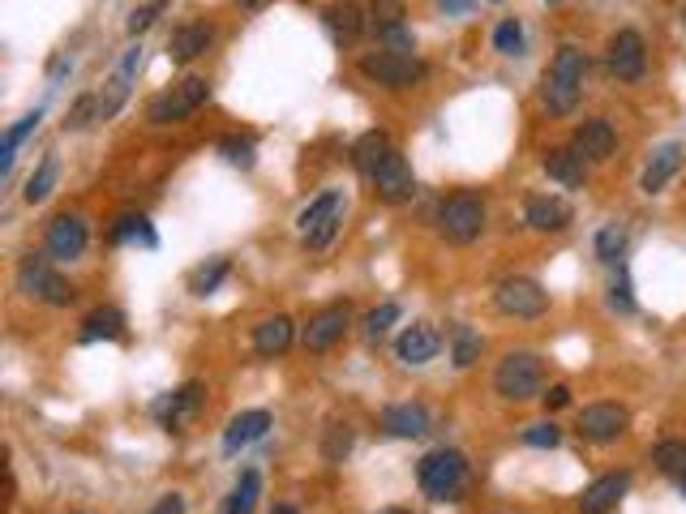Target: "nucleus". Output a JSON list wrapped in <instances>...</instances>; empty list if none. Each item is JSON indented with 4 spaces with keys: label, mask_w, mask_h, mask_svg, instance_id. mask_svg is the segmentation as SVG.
Segmentation results:
<instances>
[{
    "label": "nucleus",
    "mask_w": 686,
    "mask_h": 514,
    "mask_svg": "<svg viewBox=\"0 0 686 514\" xmlns=\"http://www.w3.org/2000/svg\"><path fill=\"white\" fill-rule=\"evenodd\" d=\"M549 4H558V0H549Z\"/></svg>",
    "instance_id": "obj_56"
},
{
    "label": "nucleus",
    "mask_w": 686,
    "mask_h": 514,
    "mask_svg": "<svg viewBox=\"0 0 686 514\" xmlns=\"http://www.w3.org/2000/svg\"><path fill=\"white\" fill-rule=\"evenodd\" d=\"M570 223V206L563 198H532L527 201V228L532 232H563Z\"/></svg>",
    "instance_id": "obj_26"
},
{
    "label": "nucleus",
    "mask_w": 686,
    "mask_h": 514,
    "mask_svg": "<svg viewBox=\"0 0 686 514\" xmlns=\"http://www.w3.org/2000/svg\"><path fill=\"white\" fill-rule=\"evenodd\" d=\"M206 47H210V26L206 22H185V26H176L172 31V40H167V56L176 61V65H189V61H198Z\"/></svg>",
    "instance_id": "obj_23"
},
{
    "label": "nucleus",
    "mask_w": 686,
    "mask_h": 514,
    "mask_svg": "<svg viewBox=\"0 0 686 514\" xmlns=\"http://www.w3.org/2000/svg\"><path fill=\"white\" fill-rule=\"evenodd\" d=\"M609 305H613L618 314H635V296H631V283H627V275L609 287Z\"/></svg>",
    "instance_id": "obj_47"
},
{
    "label": "nucleus",
    "mask_w": 686,
    "mask_h": 514,
    "mask_svg": "<svg viewBox=\"0 0 686 514\" xmlns=\"http://www.w3.org/2000/svg\"><path fill=\"white\" fill-rule=\"evenodd\" d=\"M438 4H443L446 13H468V4H472V0H438Z\"/></svg>",
    "instance_id": "obj_50"
},
{
    "label": "nucleus",
    "mask_w": 686,
    "mask_h": 514,
    "mask_svg": "<svg viewBox=\"0 0 686 514\" xmlns=\"http://www.w3.org/2000/svg\"><path fill=\"white\" fill-rule=\"evenodd\" d=\"M566 403H570V386H549L545 407H554V412H558V407H566Z\"/></svg>",
    "instance_id": "obj_49"
},
{
    "label": "nucleus",
    "mask_w": 686,
    "mask_h": 514,
    "mask_svg": "<svg viewBox=\"0 0 686 514\" xmlns=\"http://www.w3.org/2000/svg\"><path fill=\"white\" fill-rule=\"evenodd\" d=\"M541 382H545V364H541L536 352H511V357L498 364V373H493L498 395L511 398V403L536 398L541 395Z\"/></svg>",
    "instance_id": "obj_3"
},
{
    "label": "nucleus",
    "mask_w": 686,
    "mask_h": 514,
    "mask_svg": "<svg viewBox=\"0 0 686 514\" xmlns=\"http://www.w3.org/2000/svg\"><path fill=\"white\" fill-rule=\"evenodd\" d=\"M609 69L618 81H640L647 69V47L640 31H618L609 40Z\"/></svg>",
    "instance_id": "obj_14"
},
{
    "label": "nucleus",
    "mask_w": 686,
    "mask_h": 514,
    "mask_svg": "<svg viewBox=\"0 0 686 514\" xmlns=\"http://www.w3.org/2000/svg\"><path fill=\"white\" fill-rule=\"evenodd\" d=\"M493 305L507 317H541L549 309V292L536 278H502L493 292Z\"/></svg>",
    "instance_id": "obj_9"
},
{
    "label": "nucleus",
    "mask_w": 686,
    "mask_h": 514,
    "mask_svg": "<svg viewBox=\"0 0 686 514\" xmlns=\"http://www.w3.org/2000/svg\"><path fill=\"white\" fill-rule=\"evenodd\" d=\"M584 78H588V56L575 43H563L554 65H549V74H545V86H541V99H545L549 117H566L579 103Z\"/></svg>",
    "instance_id": "obj_1"
},
{
    "label": "nucleus",
    "mask_w": 686,
    "mask_h": 514,
    "mask_svg": "<svg viewBox=\"0 0 686 514\" xmlns=\"http://www.w3.org/2000/svg\"><path fill=\"white\" fill-rule=\"evenodd\" d=\"M678 167H683V142H665V146H656L652 158H647L644 176H640V189H644L647 198L661 194V189L678 176Z\"/></svg>",
    "instance_id": "obj_19"
},
{
    "label": "nucleus",
    "mask_w": 686,
    "mask_h": 514,
    "mask_svg": "<svg viewBox=\"0 0 686 514\" xmlns=\"http://www.w3.org/2000/svg\"><path fill=\"white\" fill-rule=\"evenodd\" d=\"M224 278H228V258H210V266H198V271L189 275V292H194V296H210Z\"/></svg>",
    "instance_id": "obj_35"
},
{
    "label": "nucleus",
    "mask_w": 686,
    "mask_h": 514,
    "mask_svg": "<svg viewBox=\"0 0 686 514\" xmlns=\"http://www.w3.org/2000/svg\"><path fill=\"white\" fill-rule=\"evenodd\" d=\"M56 176H61V163H56V155H43V163L31 172V181H26V189H22V198L31 201V206H40V201L56 189Z\"/></svg>",
    "instance_id": "obj_33"
},
{
    "label": "nucleus",
    "mask_w": 686,
    "mask_h": 514,
    "mask_svg": "<svg viewBox=\"0 0 686 514\" xmlns=\"http://www.w3.org/2000/svg\"><path fill=\"white\" fill-rule=\"evenodd\" d=\"M373 181V194L386 201V206H404L412 201L416 194V176H412V163H407L400 151H391V155L378 163V172L369 176Z\"/></svg>",
    "instance_id": "obj_10"
},
{
    "label": "nucleus",
    "mask_w": 686,
    "mask_h": 514,
    "mask_svg": "<svg viewBox=\"0 0 686 514\" xmlns=\"http://www.w3.org/2000/svg\"><path fill=\"white\" fill-rule=\"evenodd\" d=\"M378 514H412V511H404V506H391V511H378Z\"/></svg>",
    "instance_id": "obj_51"
},
{
    "label": "nucleus",
    "mask_w": 686,
    "mask_h": 514,
    "mask_svg": "<svg viewBox=\"0 0 686 514\" xmlns=\"http://www.w3.org/2000/svg\"><path fill=\"white\" fill-rule=\"evenodd\" d=\"M241 4H258V0H241Z\"/></svg>",
    "instance_id": "obj_53"
},
{
    "label": "nucleus",
    "mask_w": 686,
    "mask_h": 514,
    "mask_svg": "<svg viewBox=\"0 0 686 514\" xmlns=\"http://www.w3.org/2000/svg\"><path fill=\"white\" fill-rule=\"evenodd\" d=\"M18 287L26 292V296H40L47 305H69L78 292L69 287V278H61L52 271V262L43 258V253H31V258H22V266H18Z\"/></svg>",
    "instance_id": "obj_6"
},
{
    "label": "nucleus",
    "mask_w": 686,
    "mask_h": 514,
    "mask_svg": "<svg viewBox=\"0 0 686 514\" xmlns=\"http://www.w3.org/2000/svg\"><path fill=\"white\" fill-rule=\"evenodd\" d=\"M40 120H43V108H35V112H26V117L18 120L9 133H4V142H0V172H9L13 167V155H18V146L40 129Z\"/></svg>",
    "instance_id": "obj_32"
},
{
    "label": "nucleus",
    "mask_w": 686,
    "mask_h": 514,
    "mask_svg": "<svg viewBox=\"0 0 686 514\" xmlns=\"http://www.w3.org/2000/svg\"><path fill=\"white\" fill-rule=\"evenodd\" d=\"M206 403V386L203 382H185L181 391H172V395H163L151 412H155V420H160L163 429H185L198 412H203Z\"/></svg>",
    "instance_id": "obj_12"
},
{
    "label": "nucleus",
    "mask_w": 686,
    "mask_h": 514,
    "mask_svg": "<svg viewBox=\"0 0 686 514\" xmlns=\"http://www.w3.org/2000/svg\"><path fill=\"white\" fill-rule=\"evenodd\" d=\"M438 348H443V339H438V330L429 321L407 326L404 335H400V343H395V352H400L404 364H429V360L438 357Z\"/></svg>",
    "instance_id": "obj_20"
},
{
    "label": "nucleus",
    "mask_w": 686,
    "mask_h": 514,
    "mask_svg": "<svg viewBox=\"0 0 686 514\" xmlns=\"http://www.w3.org/2000/svg\"><path fill=\"white\" fill-rule=\"evenodd\" d=\"M652 459H656V468H661L665 475L686 480V441H661Z\"/></svg>",
    "instance_id": "obj_36"
},
{
    "label": "nucleus",
    "mask_w": 686,
    "mask_h": 514,
    "mask_svg": "<svg viewBox=\"0 0 686 514\" xmlns=\"http://www.w3.org/2000/svg\"><path fill=\"white\" fill-rule=\"evenodd\" d=\"M438 228L450 244H472L484 232V201L477 194H455L438 215Z\"/></svg>",
    "instance_id": "obj_7"
},
{
    "label": "nucleus",
    "mask_w": 686,
    "mask_h": 514,
    "mask_svg": "<svg viewBox=\"0 0 686 514\" xmlns=\"http://www.w3.org/2000/svg\"><path fill=\"white\" fill-rule=\"evenodd\" d=\"M627 489H631V472H609L601 480H592L584 489V497H579V514H609L622 502Z\"/></svg>",
    "instance_id": "obj_18"
},
{
    "label": "nucleus",
    "mask_w": 686,
    "mask_h": 514,
    "mask_svg": "<svg viewBox=\"0 0 686 514\" xmlns=\"http://www.w3.org/2000/svg\"><path fill=\"white\" fill-rule=\"evenodd\" d=\"M493 47H498L502 56H520V52H524V26H520L515 18H507V22L493 31Z\"/></svg>",
    "instance_id": "obj_41"
},
{
    "label": "nucleus",
    "mask_w": 686,
    "mask_h": 514,
    "mask_svg": "<svg viewBox=\"0 0 686 514\" xmlns=\"http://www.w3.org/2000/svg\"><path fill=\"white\" fill-rule=\"evenodd\" d=\"M683 493H686V480H683Z\"/></svg>",
    "instance_id": "obj_54"
},
{
    "label": "nucleus",
    "mask_w": 686,
    "mask_h": 514,
    "mask_svg": "<svg viewBox=\"0 0 686 514\" xmlns=\"http://www.w3.org/2000/svg\"><path fill=\"white\" fill-rule=\"evenodd\" d=\"M112 240H117V244H146V249L160 244V237H155V228H151L146 215H121V219L112 223Z\"/></svg>",
    "instance_id": "obj_31"
},
{
    "label": "nucleus",
    "mask_w": 686,
    "mask_h": 514,
    "mask_svg": "<svg viewBox=\"0 0 686 514\" xmlns=\"http://www.w3.org/2000/svg\"><path fill=\"white\" fill-rule=\"evenodd\" d=\"M391 151H395V146H391V138H386L382 129H369L361 142L352 146V158H357V167H361L364 176H373V172H378V163L391 155Z\"/></svg>",
    "instance_id": "obj_29"
},
{
    "label": "nucleus",
    "mask_w": 686,
    "mask_h": 514,
    "mask_svg": "<svg viewBox=\"0 0 686 514\" xmlns=\"http://www.w3.org/2000/svg\"><path fill=\"white\" fill-rule=\"evenodd\" d=\"M339 219H344V194L339 189H326V194H318V198L301 210L296 228H301V237H305L309 249H326L335 240V232H339Z\"/></svg>",
    "instance_id": "obj_5"
},
{
    "label": "nucleus",
    "mask_w": 686,
    "mask_h": 514,
    "mask_svg": "<svg viewBox=\"0 0 686 514\" xmlns=\"http://www.w3.org/2000/svg\"><path fill=\"white\" fill-rule=\"evenodd\" d=\"M558 441H563V429L549 425V420H545V425H527L524 429V446H536V450H554Z\"/></svg>",
    "instance_id": "obj_43"
},
{
    "label": "nucleus",
    "mask_w": 686,
    "mask_h": 514,
    "mask_svg": "<svg viewBox=\"0 0 686 514\" xmlns=\"http://www.w3.org/2000/svg\"><path fill=\"white\" fill-rule=\"evenodd\" d=\"M326 26H330L335 43H357V40H361V31H364L361 4H352V0H339V4H330V9H326Z\"/></svg>",
    "instance_id": "obj_27"
},
{
    "label": "nucleus",
    "mask_w": 686,
    "mask_h": 514,
    "mask_svg": "<svg viewBox=\"0 0 686 514\" xmlns=\"http://www.w3.org/2000/svg\"><path fill=\"white\" fill-rule=\"evenodd\" d=\"M348 450H352V429H348V425H330L323 441V459L326 463H344Z\"/></svg>",
    "instance_id": "obj_40"
},
{
    "label": "nucleus",
    "mask_w": 686,
    "mask_h": 514,
    "mask_svg": "<svg viewBox=\"0 0 686 514\" xmlns=\"http://www.w3.org/2000/svg\"><path fill=\"white\" fill-rule=\"evenodd\" d=\"M219 155L228 158L232 167H241V172H249V167L258 163V151H253V138H224V142H219Z\"/></svg>",
    "instance_id": "obj_38"
},
{
    "label": "nucleus",
    "mask_w": 686,
    "mask_h": 514,
    "mask_svg": "<svg viewBox=\"0 0 686 514\" xmlns=\"http://www.w3.org/2000/svg\"><path fill=\"white\" fill-rule=\"evenodd\" d=\"M151 514H185V497L181 493H163L160 502L151 506Z\"/></svg>",
    "instance_id": "obj_48"
},
{
    "label": "nucleus",
    "mask_w": 686,
    "mask_h": 514,
    "mask_svg": "<svg viewBox=\"0 0 686 514\" xmlns=\"http://www.w3.org/2000/svg\"><path fill=\"white\" fill-rule=\"evenodd\" d=\"M361 74L378 86H391V90H404V86H416L425 78V65L416 56H400V52H369L361 56Z\"/></svg>",
    "instance_id": "obj_8"
},
{
    "label": "nucleus",
    "mask_w": 686,
    "mask_h": 514,
    "mask_svg": "<svg viewBox=\"0 0 686 514\" xmlns=\"http://www.w3.org/2000/svg\"><path fill=\"white\" fill-rule=\"evenodd\" d=\"M271 514H296V511H292V506H275Z\"/></svg>",
    "instance_id": "obj_52"
},
{
    "label": "nucleus",
    "mask_w": 686,
    "mask_h": 514,
    "mask_svg": "<svg viewBox=\"0 0 686 514\" xmlns=\"http://www.w3.org/2000/svg\"><path fill=\"white\" fill-rule=\"evenodd\" d=\"M570 151L584 158V163H606L613 151H618V133L609 120H584L570 138Z\"/></svg>",
    "instance_id": "obj_16"
},
{
    "label": "nucleus",
    "mask_w": 686,
    "mask_h": 514,
    "mask_svg": "<svg viewBox=\"0 0 686 514\" xmlns=\"http://www.w3.org/2000/svg\"><path fill=\"white\" fill-rule=\"evenodd\" d=\"M627 425H631V416L618 403H592V407L579 412V437L584 441H597V446L618 441V437L627 434Z\"/></svg>",
    "instance_id": "obj_11"
},
{
    "label": "nucleus",
    "mask_w": 686,
    "mask_h": 514,
    "mask_svg": "<svg viewBox=\"0 0 686 514\" xmlns=\"http://www.w3.org/2000/svg\"><path fill=\"white\" fill-rule=\"evenodd\" d=\"M142 69V47H124L121 65L112 69V78L104 81V95H99V120H112L124 108L129 90H133V78Z\"/></svg>",
    "instance_id": "obj_13"
},
{
    "label": "nucleus",
    "mask_w": 686,
    "mask_h": 514,
    "mask_svg": "<svg viewBox=\"0 0 686 514\" xmlns=\"http://www.w3.org/2000/svg\"><path fill=\"white\" fill-rule=\"evenodd\" d=\"M683 26H686V13H683Z\"/></svg>",
    "instance_id": "obj_55"
},
{
    "label": "nucleus",
    "mask_w": 686,
    "mask_h": 514,
    "mask_svg": "<svg viewBox=\"0 0 686 514\" xmlns=\"http://www.w3.org/2000/svg\"><path fill=\"white\" fill-rule=\"evenodd\" d=\"M258 497H262V472H258V468H244L219 514H253L258 511Z\"/></svg>",
    "instance_id": "obj_28"
},
{
    "label": "nucleus",
    "mask_w": 686,
    "mask_h": 514,
    "mask_svg": "<svg viewBox=\"0 0 686 514\" xmlns=\"http://www.w3.org/2000/svg\"><path fill=\"white\" fill-rule=\"evenodd\" d=\"M545 172H549V181H558L566 189H584V181H588V163L575 155L570 146L549 151V155H545Z\"/></svg>",
    "instance_id": "obj_25"
},
{
    "label": "nucleus",
    "mask_w": 686,
    "mask_h": 514,
    "mask_svg": "<svg viewBox=\"0 0 686 514\" xmlns=\"http://www.w3.org/2000/svg\"><path fill=\"white\" fill-rule=\"evenodd\" d=\"M90 120H99V95H81L78 103H74V112L65 120V129H86Z\"/></svg>",
    "instance_id": "obj_44"
},
{
    "label": "nucleus",
    "mask_w": 686,
    "mask_h": 514,
    "mask_svg": "<svg viewBox=\"0 0 686 514\" xmlns=\"http://www.w3.org/2000/svg\"><path fill=\"white\" fill-rule=\"evenodd\" d=\"M378 35H382V47H386V52H400V56H412V52H416V35H412L407 22L386 26V31H378Z\"/></svg>",
    "instance_id": "obj_42"
},
{
    "label": "nucleus",
    "mask_w": 686,
    "mask_h": 514,
    "mask_svg": "<svg viewBox=\"0 0 686 514\" xmlns=\"http://www.w3.org/2000/svg\"><path fill=\"white\" fill-rule=\"evenodd\" d=\"M622 249H627V228H622V223H606V228L597 232V258H601V262H618Z\"/></svg>",
    "instance_id": "obj_39"
},
{
    "label": "nucleus",
    "mask_w": 686,
    "mask_h": 514,
    "mask_svg": "<svg viewBox=\"0 0 686 514\" xmlns=\"http://www.w3.org/2000/svg\"><path fill=\"white\" fill-rule=\"evenodd\" d=\"M121 335H124L121 309H95V314L81 321V343H95V339H121Z\"/></svg>",
    "instance_id": "obj_30"
},
{
    "label": "nucleus",
    "mask_w": 686,
    "mask_h": 514,
    "mask_svg": "<svg viewBox=\"0 0 686 514\" xmlns=\"http://www.w3.org/2000/svg\"><path fill=\"white\" fill-rule=\"evenodd\" d=\"M421 489L434 497V502H455L459 497V489H464V480H468V459L459 455V450H429L425 459H421Z\"/></svg>",
    "instance_id": "obj_2"
},
{
    "label": "nucleus",
    "mask_w": 686,
    "mask_h": 514,
    "mask_svg": "<svg viewBox=\"0 0 686 514\" xmlns=\"http://www.w3.org/2000/svg\"><path fill=\"white\" fill-rule=\"evenodd\" d=\"M382 429L391 437H425L429 434V412L421 403H391L382 412Z\"/></svg>",
    "instance_id": "obj_22"
},
{
    "label": "nucleus",
    "mask_w": 686,
    "mask_h": 514,
    "mask_svg": "<svg viewBox=\"0 0 686 514\" xmlns=\"http://www.w3.org/2000/svg\"><path fill=\"white\" fill-rule=\"evenodd\" d=\"M450 357H455L459 369H472V364L481 360V335H477L472 326L459 321V326L450 330Z\"/></svg>",
    "instance_id": "obj_34"
},
{
    "label": "nucleus",
    "mask_w": 686,
    "mask_h": 514,
    "mask_svg": "<svg viewBox=\"0 0 686 514\" xmlns=\"http://www.w3.org/2000/svg\"><path fill=\"white\" fill-rule=\"evenodd\" d=\"M348 321H352V309H348V305H326L323 314H314L309 326H305V348H309V352H330V348L344 339Z\"/></svg>",
    "instance_id": "obj_15"
},
{
    "label": "nucleus",
    "mask_w": 686,
    "mask_h": 514,
    "mask_svg": "<svg viewBox=\"0 0 686 514\" xmlns=\"http://www.w3.org/2000/svg\"><path fill=\"white\" fill-rule=\"evenodd\" d=\"M292 348V317H266L253 326V352L258 357H283Z\"/></svg>",
    "instance_id": "obj_24"
},
{
    "label": "nucleus",
    "mask_w": 686,
    "mask_h": 514,
    "mask_svg": "<svg viewBox=\"0 0 686 514\" xmlns=\"http://www.w3.org/2000/svg\"><path fill=\"white\" fill-rule=\"evenodd\" d=\"M373 22H378V31L400 26L404 22V0H373Z\"/></svg>",
    "instance_id": "obj_45"
},
{
    "label": "nucleus",
    "mask_w": 686,
    "mask_h": 514,
    "mask_svg": "<svg viewBox=\"0 0 686 514\" xmlns=\"http://www.w3.org/2000/svg\"><path fill=\"white\" fill-rule=\"evenodd\" d=\"M266 429H271V412H262V407L241 412V416H232L228 429H224V450L237 455V450H244V446H253L258 437H266Z\"/></svg>",
    "instance_id": "obj_21"
},
{
    "label": "nucleus",
    "mask_w": 686,
    "mask_h": 514,
    "mask_svg": "<svg viewBox=\"0 0 686 514\" xmlns=\"http://www.w3.org/2000/svg\"><path fill=\"white\" fill-rule=\"evenodd\" d=\"M163 9H167V0H151V4H142L138 13H129V35H142L146 26H155V18H160Z\"/></svg>",
    "instance_id": "obj_46"
},
{
    "label": "nucleus",
    "mask_w": 686,
    "mask_h": 514,
    "mask_svg": "<svg viewBox=\"0 0 686 514\" xmlns=\"http://www.w3.org/2000/svg\"><path fill=\"white\" fill-rule=\"evenodd\" d=\"M81 249H86V223L78 215H56L47 223V253L56 262H74V258H81Z\"/></svg>",
    "instance_id": "obj_17"
},
{
    "label": "nucleus",
    "mask_w": 686,
    "mask_h": 514,
    "mask_svg": "<svg viewBox=\"0 0 686 514\" xmlns=\"http://www.w3.org/2000/svg\"><path fill=\"white\" fill-rule=\"evenodd\" d=\"M395 321H400V305H395V300L378 305L373 314L364 317V339H369V343H378V339H382V335H386V330H391Z\"/></svg>",
    "instance_id": "obj_37"
},
{
    "label": "nucleus",
    "mask_w": 686,
    "mask_h": 514,
    "mask_svg": "<svg viewBox=\"0 0 686 514\" xmlns=\"http://www.w3.org/2000/svg\"><path fill=\"white\" fill-rule=\"evenodd\" d=\"M206 99H210V81L185 78V81H176L172 90H163V95L151 99L146 120H151V124H176V120H189L198 108H203Z\"/></svg>",
    "instance_id": "obj_4"
}]
</instances>
